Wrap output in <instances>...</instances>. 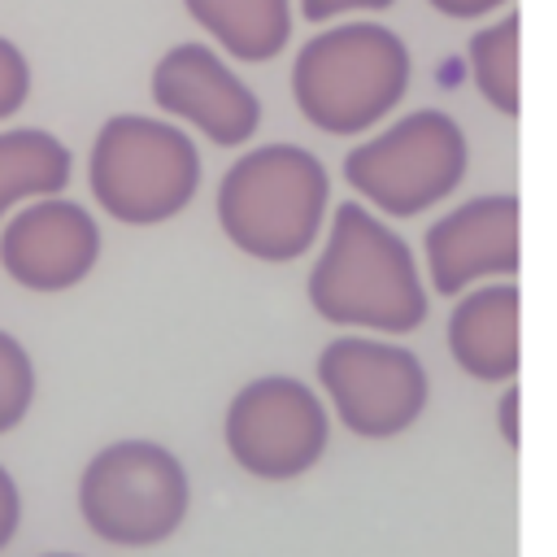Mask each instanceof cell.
<instances>
[{
    "instance_id": "1",
    "label": "cell",
    "mask_w": 557,
    "mask_h": 557,
    "mask_svg": "<svg viewBox=\"0 0 557 557\" xmlns=\"http://www.w3.org/2000/svg\"><path fill=\"white\" fill-rule=\"evenodd\" d=\"M309 305L335 326L383 335H405L426 322V287L409 244L357 200L331 213L326 248L309 274Z\"/></svg>"
},
{
    "instance_id": "2",
    "label": "cell",
    "mask_w": 557,
    "mask_h": 557,
    "mask_svg": "<svg viewBox=\"0 0 557 557\" xmlns=\"http://www.w3.org/2000/svg\"><path fill=\"white\" fill-rule=\"evenodd\" d=\"M331 200L326 165L300 144H261L218 183L226 239L257 261H296L313 248Z\"/></svg>"
},
{
    "instance_id": "3",
    "label": "cell",
    "mask_w": 557,
    "mask_h": 557,
    "mask_svg": "<svg viewBox=\"0 0 557 557\" xmlns=\"http://www.w3.org/2000/svg\"><path fill=\"white\" fill-rule=\"evenodd\" d=\"M409 87V48L379 22H344L313 35L292 61V96L326 135H357L387 117Z\"/></svg>"
},
{
    "instance_id": "4",
    "label": "cell",
    "mask_w": 557,
    "mask_h": 557,
    "mask_svg": "<svg viewBox=\"0 0 557 557\" xmlns=\"http://www.w3.org/2000/svg\"><path fill=\"white\" fill-rule=\"evenodd\" d=\"M91 196L126 226H157L183 213L200 187V152L165 117L117 113L96 131L87 161Z\"/></svg>"
},
{
    "instance_id": "5",
    "label": "cell",
    "mask_w": 557,
    "mask_h": 557,
    "mask_svg": "<svg viewBox=\"0 0 557 557\" xmlns=\"http://www.w3.org/2000/svg\"><path fill=\"white\" fill-rule=\"evenodd\" d=\"M191 505L183 461L152 440H117L100 448L78 479V509L91 535L117 548H152L170 540Z\"/></svg>"
},
{
    "instance_id": "6",
    "label": "cell",
    "mask_w": 557,
    "mask_h": 557,
    "mask_svg": "<svg viewBox=\"0 0 557 557\" xmlns=\"http://www.w3.org/2000/svg\"><path fill=\"white\" fill-rule=\"evenodd\" d=\"M466 131L440 109H413L344 157V178L357 196L392 218H413L466 178Z\"/></svg>"
},
{
    "instance_id": "7",
    "label": "cell",
    "mask_w": 557,
    "mask_h": 557,
    "mask_svg": "<svg viewBox=\"0 0 557 557\" xmlns=\"http://www.w3.org/2000/svg\"><path fill=\"white\" fill-rule=\"evenodd\" d=\"M318 383L339 422L361 440H392L409 431L431 396L422 361L387 339L339 335L318 357Z\"/></svg>"
},
{
    "instance_id": "8",
    "label": "cell",
    "mask_w": 557,
    "mask_h": 557,
    "mask_svg": "<svg viewBox=\"0 0 557 557\" xmlns=\"http://www.w3.org/2000/svg\"><path fill=\"white\" fill-rule=\"evenodd\" d=\"M331 440L326 405L292 374L244 383L226 405V448L252 479H296L318 466Z\"/></svg>"
},
{
    "instance_id": "9",
    "label": "cell",
    "mask_w": 557,
    "mask_h": 557,
    "mask_svg": "<svg viewBox=\"0 0 557 557\" xmlns=\"http://www.w3.org/2000/svg\"><path fill=\"white\" fill-rule=\"evenodd\" d=\"M100 261L96 218L61 196L30 200L0 231V265L26 292H70Z\"/></svg>"
},
{
    "instance_id": "10",
    "label": "cell",
    "mask_w": 557,
    "mask_h": 557,
    "mask_svg": "<svg viewBox=\"0 0 557 557\" xmlns=\"http://www.w3.org/2000/svg\"><path fill=\"white\" fill-rule=\"evenodd\" d=\"M152 100L218 148H235L261 126L257 91L209 44H174L152 70Z\"/></svg>"
},
{
    "instance_id": "11",
    "label": "cell",
    "mask_w": 557,
    "mask_h": 557,
    "mask_svg": "<svg viewBox=\"0 0 557 557\" xmlns=\"http://www.w3.org/2000/svg\"><path fill=\"white\" fill-rule=\"evenodd\" d=\"M426 274L440 296H457L479 278L518 270V196L492 191L457 205L426 226Z\"/></svg>"
},
{
    "instance_id": "12",
    "label": "cell",
    "mask_w": 557,
    "mask_h": 557,
    "mask_svg": "<svg viewBox=\"0 0 557 557\" xmlns=\"http://www.w3.org/2000/svg\"><path fill=\"white\" fill-rule=\"evenodd\" d=\"M453 361L483 383H505L518 374V287L487 283L466 292L448 313Z\"/></svg>"
},
{
    "instance_id": "13",
    "label": "cell",
    "mask_w": 557,
    "mask_h": 557,
    "mask_svg": "<svg viewBox=\"0 0 557 557\" xmlns=\"http://www.w3.org/2000/svg\"><path fill=\"white\" fill-rule=\"evenodd\" d=\"M191 22L239 61H270L292 39V0H183Z\"/></svg>"
},
{
    "instance_id": "14",
    "label": "cell",
    "mask_w": 557,
    "mask_h": 557,
    "mask_svg": "<svg viewBox=\"0 0 557 557\" xmlns=\"http://www.w3.org/2000/svg\"><path fill=\"white\" fill-rule=\"evenodd\" d=\"M70 148L39 126L0 131V218L22 200L57 196L70 183Z\"/></svg>"
},
{
    "instance_id": "15",
    "label": "cell",
    "mask_w": 557,
    "mask_h": 557,
    "mask_svg": "<svg viewBox=\"0 0 557 557\" xmlns=\"http://www.w3.org/2000/svg\"><path fill=\"white\" fill-rule=\"evenodd\" d=\"M466 61H470V74L479 83V96L496 113L518 117V17L505 13L500 22L474 30Z\"/></svg>"
},
{
    "instance_id": "16",
    "label": "cell",
    "mask_w": 557,
    "mask_h": 557,
    "mask_svg": "<svg viewBox=\"0 0 557 557\" xmlns=\"http://www.w3.org/2000/svg\"><path fill=\"white\" fill-rule=\"evenodd\" d=\"M35 405V361L30 352L0 331V435L13 431Z\"/></svg>"
},
{
    "instance_id": "17",
    "label": "cell",
    "mask_w": 557,
    "mask_h": 557,
    "mask_svg": "<svg viewBox=\"0 0 557 557\" xmlns=\"http://www.w3.org/2000/svg\"><path fill=\"white\" fill-rule=\"evenodd\" d=\"M30 96V65L13 39L0 35V117H13Z\"/></svg>"
},
{
    "instance_id": "18",
    "label": "cell",
    "mask_w": 557,
    "mask_h": 557,
    "mask_svg": "<svg viewBox=\"0 0 557 557\" xmlns=\"http://www.w3.org/2000/svg\"><path fill=\"white\" fill-rule=\"evenodd\" d=\"M17 518H22V496H17L13 474L0 466V553L9 548V540L17 531Z\"/></svg>"
},
{
    "instance_id": "19",
    "label": "cell",
    "mask_w": 557,
    "mask_h": 557,
    "mask_svg": "<svg viewBox=\"0 0 557 557\" xmlns=\"http://www.w3.org/2000/svg\"><path fill=\"white\" fill-rule=\"evenodd\" d=\"M396 0H300V13L309 22H331L339 13H357V9H387Z\"/></svg>"
},
{
    "instance_id": "20",
    "label": "cell",
    "mask_w": 557,
    "mask_h": 557,
    "mask_svg": "<svg viewBox=\"0 0 557 557\" xmlns=\"http://www.w3.org/2000/svg\"><path fill=\"white\" fill-rule=\"evenodd\" d=\"M426 4L440 9L444 17H483V13H492V9H500L509 0H426Z\"/></svg>"
},
{
    "instance_id": "21",
    "label": "cell",
    "mask_w": 557,
    "mask_h": 557,
    "mask_svg": "<svg viewBox=\"0 0 557 557\" xmlns=\"http://www.w3.org/2000/svg\"><path fill=\"white\" fill-rule=\"evenodd\" d=\"M513 405H518V392L509 387V392L500 396V431H505V440H509V444H518V426H513Z\"/></svg>"
},
{
    "instance_id": "22",
    "label": "cell",
    "mask_w": 557,
    "mask_h": 557,
    "mask_svg": "<svg viewBox=\"0 0 557 557\" xmlns=\"http://www.w3.org/2000/svg\"><path fill=\"white\" fill-rule=\"evenodd\" d=\"M44 557H78V553H44Z\"/></svg>"
}]
</instances>
